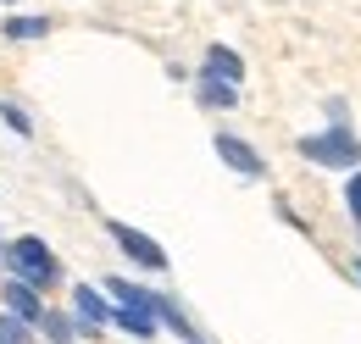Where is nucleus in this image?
<instances>
[{
	"label": "nucleus",
	"instance_id": "obj_6",
	"mask_svg": "<svg viewBox=\"0 0 361 344\" xmlns=\"http://www.w3.org/2000/svg\"><path fill=\"white\" fill-rule=\"evenodd\" d=\"M0 300H6L11 317H23V322H39V317H45L39 289H28V283H17V278H6V283H0Z\"/></svg>",
	"mask_w": 361,
	"mask_h": 344
},
{
	"label": "nucleus",
	"instance_id": "obj_11",
	"mask_svg": "<svg viewBox=\"0 0 361 344\" xmlns=\"http://www.w3.org/2000/svg\"><path fill=\"white\" fill-rule=\"evenodd\" d=\"M156 322L167 328V333H178L183 344H195V328H189V317H183V305L173 295H156Z\"/></svg>",
	"mask_w": 361,
	"mask_h": 344
},
{
	"label": "nucleus",
	"instance_id": "obj_3",
	"mask_svg": "<svg viewBox=\"0 0 361 344\" xmlns=\"http://www.w3.org/2000/svg\"><path fill=\"white\" fill-rule=\"evenodd\" d=\"M106 233L117 239V250L134 261V266H145V272H161V266H167V250H161L150 233H139V228H128V222H106Z\"/></svg>",
	"mask_w": 361,
	"mask_h": 344
},
{
	"label": "nucleus",
	"instance_id": "obj_13",
	"mask_svg": "<svg viewBox=\"0 0 361 344\" xmlns=\"http://www.w3.org/2000/svg\"><path fill=\"white\" fill-rule=\"evenodd\" d=\"M0 344H39V333H34V322H23V317L0 311Z\"/></svg>",
	"mask_w": 361,
	"mask_h": 344
},
{
	"label": "nucleus",
	"instance_id": "obj_16",
	"mask_svg": "<svg viewBox=\"0 0 361 344\" xmlns=\"http://www.w3.org/2000/svg\"><path fill=\"white\" fill-rule=\"evenodd\" d=\"M345 206H350V216L361 222V167L350 172V183H345Z\"/></svg>",
	"mask_w": 361,
	"mask_h": 344
},
{
	"label": "nucleus",
	"instance_id": "obj_9",
	"mask_svg": "<svg viewBox=\"0 0 361 344\" xmlns=\"http://www.w3.org/2000/svg\"><path fill=\"white\" fill-rule=\"evenodd\" d=\"M106 295H111L117 305H128V311H156V289L128 283V278H106Z\"/></svg>",
	"mask_w": 361,
	"mask_h": 344
},
{
	"label": "nucleus",
	"instance_id": "obj_20",
	"mask_svg": "<svg viewBox=\"0 0 361 344\" xmlns=\"http://www.w3.org/2000/svg\"><path fill=\"white\" fill-rule=\"evenodd\" d=\"M195 344H200V339H195Z\"/></svg>",
	"mask_w": 361,
	"mask_h": 344
},
{
	"label": "nucleus",
	"instance_id": "obj_15",
	"mask_svg": "<svg viewBox=\"0 0 361 344\" xmlns=\"http://www.w3.org/2000/svg\"><path fill=\"white\" fill-rule=\"evenodd\" d=\"M0 117H6V128H11V133H23V139L34 133V123H28V111H23V106H11V100H0Z\"/></svg>",
	"mask_w": 361,
	"mask_h": 344
},
{
	"label": "nucleus",
	"instance_id": "obj_10",
	"mask_svg": "<svg viewBox=\"0 0 361 344\" xmlns=\"http://www.w3.org/2000/svg\"><path fill=\"white\" fill-rule=\"evenodd\" d=\"M195 100H200V106H212V111H228V106L239 100V89L223 84V78H212V73H200V78H195Z\"/></svg>",
	"mask_w": 361,
	"mask_h": 344
},
{
	"label": "nucleus",
	"instance_id": "obj_4",
	"mask_svg": "<svg viewBox=\"0 0 361 344\" xmlns=\"http://www.w3.org/2000/svg\"><path fill=\"white\" fill-rule=\"evenodd\" d=\"M111 311H117V305L106 300L94 283H73V317H78L84 339H100V333L111 328Z\"/></svg>",
	"mask_w": 361,
	"mask_h": 344
},
{
	"label": "nucleus",
	"instance_id": "obj_5",
	"mask_svg": "<svg viewBox=\"0 0 361 344\" xmlns=\"http://www.w3.org/2000/svg\"><path fill=\"white\" fill-rule=\"evenodd\" d=\"M217 156H223L233 172H245V178H262V172H267L262 150H256V145H245L239 133H217Z\"/></svg>",
	"mask_w": 361,
	"mask_h": 344
},
{
	"label": "nucleus",
	"instance_id": "obj_12",
	"mask_svg": "<svg viewBox=\"0 0 361 344\" xmlns=\"http://www.w3.org/2000/svg\"><path fill=\"white\" fill-rule=\"evenodd\" d=\"M111 322H117L123 333H134V339H156V328H161V322H156V311H128V305H117V311H111Z\"/></svg>",
	"mask_w": 361,
	"mask_h": 344
},
{
	"label": "nucleus",
	"instance_id": "obj_14",
	"mask_svg": "<svg viewBox=\"0 0 361 344\" xmlns=\"http://www.w3.org/2000/svg\"><path fill=\"white\" fill-rule=\"evenodd\" d=\"M0 34H6V39H45L50 23H45V17H6Z\"/></svg>",
	"mask_w": 361,
	"mask_h": 344
},
{
	"label": "nucleus",
	"instance_id": "obj_2",
	"mask_svg": "<svg viewBox=\"0 0 361 344\" xmlns=\"http://www.w3.org/2000/svg\"><path fill=\"white\" fill-rule=\"evenodd\" d=\"M300 156L317 161V167H328V172H350V167H361V139L345 123H328L322 133L300 139Z\"/></svg>",
	"mask_w": 361,
	"mask_h": 344
},
{
	"label": "nucleus",
	"instance_id": "obj_7",
	"mask_svg": "<svg viewBox=\"0 0 361 344\" xmlns=\"http://www.w3.org/2000/svg\"><path fill=\"white\" fill-rule=\"evenodd\" d=\"M34 333H39L45 344H73V339H84L78 317H73V311H56V305H45V317L34 322Z\"/></svg>",
	"mask_w": 361,
	"mask_h": 344
},
{
	"label": "nucleus",
	"instance_id": "obj_1",
	"mask_svg": "<svg viewBox=\"0 0 361 344\" xmlns=\"http://www.w3.org/2000/svg\"><path fill=\"white\" fill-rule=\"evenodd\" d=\"M6 272H11L17 283L39 289V295L61 283V261L50 256V245H45V239H34V233H23V239L6 245Z\"/></svg>",
	"mask_w": 361,
	"mask_h": 344
},
{
	"label": "nucleus",
	"instance_id": "obj_8",
	"mask_svg": "<svg viewBox=\"0 0 361 344\" xmlns=\"http://www.w3.org/2000/svg\"><path fill=\"white\" fill-rule=\"evenodd\" d=\"M200 73H212V78H223V84L239 89L245 61H239V50H228V44H206V67H200Z\"/></svg>",
	"mask_w": 361,
	"mask_h": 344
},
{
	"label": "nucleus",
	"instance_id": "obj_17",
	"mask_svg": "<svg viewBox=\"0 0 361 344\" xmlns=\"http://www.w3.org/2000/svg\"><path fill=\"white\" fill-rule=\"evenodd\" d=\"M0 266H6V245H0Z\"/></svg>",
	"mask_w": 361,
	"mask_h": 344
},
{
	"label": "nucleus",
	"instance_id": "obj_18",
	"mask_svg": "<svg viewBox=\"0 0 361 344\" xmlns=\"http://www.w3.org/2000/svg\"><path fill=\"white\" fill-rule=\"evenodd\" d=\"M0 6H17V0H0Z\"/></svg>",
	"mask_w": 361,
	"mask_h": 344
},
{
	"label": "nucleus",
	"instance_id": "obj_19",
	"mask_svg": "<svg viewBox=\"0 0 361 344\" xmlns=\"http://www.w3.org/2000/svg\"><path fill=\"white\" fill-rule=\"evenodd\" d=\"M356 278H361V261H356Z\"/></svg>",
	"mask_w": 361,
	"mask_h": 344
}]
</instances>
